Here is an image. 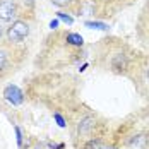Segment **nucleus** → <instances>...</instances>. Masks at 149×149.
<instances>
[{
    "label": "nucleus",
    "instance_id": "1",
    "mask_svg": "<svg viewBox=\"0 0 149 149\" xmlns=\"http://www.w3.org/2000/svg\"><path fill=\"white\" fill-rule=\"evenodd\" d=\"M24 58L22 45H12L9 41H0V81L15 72Z\"/></svg>",
    "mask_w": 149,
    "mask_h": 149
},
{
    "label": "nucleus",
    "instance_id": "2",
    "mask_svg": "<svg viewBox=\"0 0 149 149\" xmlns=\"http://www.w3.org/2000/svg\"><path fill=\"white\" fill-rule=\"evenodd\" d=\"M29 31H31V26H29V19H15L10 22V26L5 29V40L12 45H22L24 40L29 36Z\"/></svg>",
    "mask_w": 149,
    "mask_h": 149
},
{
    "label": "nucleus",
    "instance_id": "3",
    "mask_svg": "<svg viewBox=\"0 0 149 149\" xmlns=\"http://www.w3.org/2000/svg\"><path fill=\"white\" fill-rule=\"evenodd\" d=\"M110 70L115 74L127 75L132 70V57L123 50H115L110 55Z\"/></svg>",
    "mask_w": 149,
    "mask_h": 149
},
{
    "label": "nucleus",
    "instance_id": "4",
    "mask_svg": "<svg viewBox=\"0 0 149 149\" xmlns=\"http://www.w3.org/2000/svg\"><path fill=\"white\" fill-rule=\"evenodd\" d=\"M21 7L17 0H0V21L2 22H12L19 19Z\"/></svg>",
    "mask_w": 149,
    "mask_h": 149
},
{
    "label": "nucleus",
    "instance_id": "5",
    "mask_svg": "<svg viewBox=\"0 0 149 149\" xmlns=\"http://www.w3.org/2000/svg\"><path fill=\"white\" fill-rule=\"evenodd\" d=\"M96 127H98L96 117H93V115H84L82 118L79 120V123H77V137H79L82 142L89 141V139H93L91 135L96 130Z\"/></svg>",
    "mask_w": 149,
    "mask_h": 149
},
{
    "label": "nucleus",
    "instance_id": "6",
    "mask_svg": "<svg viewBox=\"0 0 149 149\" xmlns=\"http://www.w3.org/2000/svg\"><path fill=\"white\" fill-rule=\"evenodd\" d=\"M3 98H5V101H9L12 106H19V104L24 103V93L19 89L17 86H14V84H9L3 89Z\"/></svg>",
    "mask_w": 149,
    "mask_h": 149
},
{
    "label": "nucleus",
    "instance_id": "7",
    "mask_svg": "<svg viewBox=\"0 0 149 149\" xmlns=\"http://www.w3.org/2000/svg\"><path fill=\"white\" fill-rule=\"evenodd\" d=\"M55 7L60 9H70V10H77L82 0H50Z\"/></svg>",
    "mask_w": 149,
    "mask_h": 149
},
{
    "label": "nucleus",
    "instance_id": "8",
    "mask_svg": "<svg viewBox=\"0 0 149 149\" xmlns=\"http://www.w3.org/2000/svg\"><path fill=\"white\" fill-rule=\"evenodd\" d=\"M81 149H117V148L104 144L101 139H89V141H86V142L82 144Z\"/></svg>",
    "mask_w": 149,
    "mask_h": 149
},
{
    "label": "nucleus",
    "instance_id": "9",
    "mask_svg": "<svg viewBox=\"0 0 149 149\" xmlns=\"http://www.w3.org/2000/svg\"><path fill=\"white\" fill-rule=\"evenodd\" d=\"M65 43L72 48H79V46L84 45V38L77 33H67L65 34Z\"/></svg>",
    "mask_w": 149,
    "mask_h": 149
},
{
    "label": "nucleus",
    "instance_id": "10",
    "mask_svg": "<svg viewBox=\"0 0 149 149\" xmlns=\"http://www.w3.org/2000/svg\"><path fill=\"white\" fill-rule=\"evenodd\" d=\"M19 2V7H21V15L26 14L28 17H33V12H34V5L36 2L34 0H17Z\"/></svg>",
    "mask_w": 149,
    "mask_h": 149
},
{
    "label": "nucleus",
    "instance_id": "11",
    "mask_svg": "<svg viewBox=\"0 0 149 149\" xmlns=\"http://www.w3.org/2000/svg\"><path fill=\"white\" fill-rule=\"evenodd\" d=\"M84 24H86V28H93V29L108 31V24H104V22H100V21H86Z\"/></svg>",
    "mask_w": 149,
    "mask_h": 149
},
{
    "label": "nucleus",
    "instance_id": "12",
    "mask_svg": "<svg viewBox=\"0 0 149 149\" xmlns=\"http://www.w3.org/2000/svg\"><path fill=\"white\" fill-rule=\"evenodd\" d=\"M57 15H58V19H62L65 24H69V26H70V24H74V19H72L69 14H65V12H58Z\"/></svg>",
    "mask_w": 149,
    "mask_h": 149
},
{
    "label": "nucleus",
    "instance_id": "13",
    "mask_svg": "<svg viewBox=\"0 0 149 149\" xmlns=\"http://www.w3.org/2000/svg\"><path fill=\"white\" fill-rule=\"evenodd\" d=\"M15 130V139H17V146L19 148H22V132H21V129L19 127H14Z\"/></svg>",
    "mask_w": 149,
    "mask_h": 149
},
{
    "label": "nucleus",
    "instance_id": "14",
    "mask_svg": "<svg viewBox=\"0 0 149 149\" xmlns=\"http://www.w3.org/2000/svg\"><path fill=\"white\" fill-rule=\"evenodd\" d=\"M53 118L57 120V123H58V127H65V120H63V117H62L60 113H53Z\"/></svg>",
    "mask_w": 149,
    "mask_h": 149
},
{
    "label": "nucleus",
    "instance_id": "15",
    "mask_svg": "<svg viewBox=\"0 0 149 149\" xmlns=\"http://www.w3.org/2000/svg\"><path fill=\"white\" fill-rule=\"evenodd\" d=\"M48 148L50 149H63V144H52V142H50Z\"/></svg>",
    "mask_w": 149,
    "mask_h": 149
},
{
    "label": "nucleus",
    "instance_id": "16",
    "mask_svg": "<svg viewBox=\"0 0 149 149\" xmlns=\"http://www.w3.org/2000/svg\"><path fill=\"white\" fill-rule=\"evenodd\" d=\"M50 28H52V29H57V28H58V19H53V21L50 22Z\"/></svg>",
    "mask_w": 149,
    "mask_h": 149
},
{
    "label": "nucleus",
    "instance_id": "17",
    "mask_svg": "<svg viewBox=\"0 0 149 149\" xmlns=\"http://www.w3.org/2000/svg\"><path fill=\"white\" fill-rule=\"evenodd\" d=\"M5 36V31H3V26L0 24V41H2V38Z\"/></svg>",
    "mask_w": 149,
    "mask_h": 149
},
{
    "label": "nucleus",
    "instance_id": "18",
    "mask_svg": "<svg viewBox=\"0 0 149 149\" xmlns=\"http://www.w3.org/2000/svg\"><path fill=\"white\" fill-rule=\"evenodd\" d=\"M146 79H148V84H149V69H148V72H146Z\"/></svg>",
    "mask_w": 149,
    "mask_h": 149
},
{
    "label": "nucleus",
    "instance_id": "19",
    "mask_svg": "<svg viewBox=\"0 0 149 149\" xmlns=\"http://www.w3.org/2000/svg\"><path fill=\"white\" fill-rule=\"evenodd\" d=\"M123 2H132V0H123Z\"/></svg>",
    "mask_w": 149,
    "mask_h": 149
}]
</instances>
